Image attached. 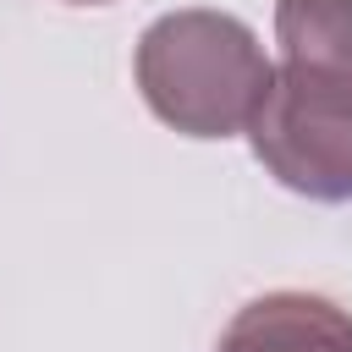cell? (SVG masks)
Segmentation results:
<instances>
[{
  "label": "cell",
  "mask_w": 352,
  "mask_h": 352,
  "mask_svg": "<svg viewBox=\"0 0 352 352\" xmlns=\"http://www.w3.org/2000/svg\"><path fill=\"white\" fill-rule=\"evenodd\" d=\"M214 352H352V314L314 292H270L226 324Z\"/></svg>",
  "instance_id": "3"
},
{
  "label": "cell",
  "mask_w": 352,
  "mask_h": 352,
  "mask_svg": "<svg viewBox=\"0 0 352 352\" xmlns=\"http://www.w3.org/2000/svg\"><path fill=\"white\" fill-rule=\"evenodd\" d=\"M280 66L248 121L264 170L319 204L352 198V0H275Z\"/></svg>",
  "instance_id": "1"
},
{
  "label": "cell",
  "mask_w": 352,
  "mask_h": 352,
  "mask_svg": "<svg viewBox=\"0 0 352 352\" xmlns=\"http://www.w3.org/2000/svg\"><path fill=\"white\" fill-rule=\"evenodd\" d=\"M77 6H104V0H77Z\"/></svg>",
  "instance_id": "4"
},
{
  "label": "cell",
  "mask_w": 352,
  "mask_h": 352,
  "mask_svg": "<svg viewBox=\"0 0 352 352\" xmlns=\"http://www.w3.org/2000/svg\"><path fill=\"white\" fill-rule=\"evenodd\" d=\"M270 77L275 66L253 28L226 11H170L138 38V88L148 110L187 138L248 132Z\"/></svg>",
  "instance_id": "2"
}]
</instances>
